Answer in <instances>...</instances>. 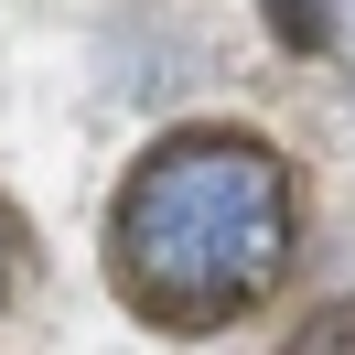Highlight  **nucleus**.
<instances>
[{"instance_id": "nucleus-3", "label": "nucleus", "mask_w": 355, "mask_h": 355, "mask_svg": "<svg viewBox=\"0 0 355 355\" xmlns=\"http://www.w3.org/2000/svg\"><path fill=\"white\" fill-rule=\"evenodd\" d=\"M302 345H355V302H345V312H312V334H302Z\"/></svg>"}, {"instance_id": "nucleus-1", "label": "nucleus", "mask_w": 355, "mask_h": 355, "mask_svg": "<svg viewBox=\"0 0 355 355\" xmlns=\"http://www.w3.org/2000/svg\"><path fill=\"white\" fill-rule=\"evenodd\" d=\"M108 269H119V302L162 334H216L259 312L269 280L291 269V162L237 130L162 140L119 183Z\"/></svg>"}, {"instance_id": "nucleus-2", "label": "nucleus", "mask_w": 355, "mask_h": 355, "mask_svg": "<svg viewBox=\"0 0 355 355\" xmlns=\"http://www.w3.org/2000/svg\"><path fill=\"white\" fill-rule=\"evenodd\" d=\"M11 280H22V226H11V205H0V302H11Z\"/></svg>"}]
</instances>
